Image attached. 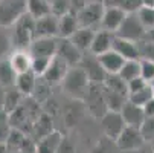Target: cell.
<instances>
[{"instance_id": "obj_10", "label": "cell", "mask_w": 154, "mask_h": 153, "mask_svg": "<svg viewBox=\"0 0 154 153\" xmlns=\"http://www.w3.org/2000/svg\"><path fill=\"white\" fill-rule=\"evenodd\" d=\"M69 64L66 63L63 58H60L58 55H55L54 58H52V61H51V64H49V68H48V71L43 74V80H45L49 86H58V84H61L63 83V80H64V77H66V74H67V71H69Z\"/></svg>"}, {"instance_id": "obj_33", "label": "cell", "mask_w": 154, "mask_h": 153, "mask_svg": "<svg viewBox=\"0 0 154 153\" xmlns=\"http://www.w3.org/2000/svg\"><path fill=\"white\" fill-rule=\"evenodd\" d=\"M139 20L142 21V25L145 26V29H151L154 28V6H146L142 5L137 11H136Z\"/></svg>"}, {"instance_id": "obj_20", "label": "cell", "mask_w": 154, "mask_h": 153, "mask_svg": "<svg viewBox=\"0 0 154 153\" xmlns=\"http://www.w3.org/2000/svg\"><path fill=\"white\" fill-rule=\"evenodd\" d=\"M99 58V63L101 66L104 68V71L108 74V75H113V74H119V71L122 69L124 63H125V58L122 55H119L116 51L110 49L101 55H98Z\"/></svg>"}, {"instance_id": "obj_24", "label": "cell", "mask_w": 154, "mask_h": 153, "mask_svg": "<svg viewBox=\"0 0 154 153\" xmlns=\"http://www.w3.org/2000/svg\"><path fill=\"white\" fill-rule=\"evenodd\" d=\"M37 81H38V77L32 71H28V72H23V74H17L14 86L25 97H32V94L35 91V86H37Z\"/></svg>"}, {"instance_id": "obj_5", "label": "cell", "mask_w": 154, "mask_h": 153, "mask_svg": "<svg viewBox=\"0 0 154 153\" xmlns=\"http://www.w3.org/2000/svg\"><path fill=\"white\" fill-rule=\"evenodd\" d=\"M25 12L26 0H0V26L11 28Z\"/></svg>"}, {"instance_id": "obj_41", "label": "cell", "mask_w": 154, "mask_h": 153, "mask_svg": "<svg viewBox=\"0 0 154 153\" xmlns=\"http://www.w3.org/2000/svg\"><path fill=\"white\" fill-rule=\"evenodd\" d=\"M142 5V0H121V8L125 12H136Z\"/></svg>"}, {"instance_id": "obj_4", "label": "cell", "mask_w": 154, "mask_h": 153, "mask_svg": "<svg viewBox=\"0 0 154 153\" xmlns=\"http://www.w3.org/2000/svg\"><path fill=\"white\" fill-rule=\"evenodd\" d=\"M84 107L92 116H95L96 120H101L102 115L108 110L105 100H104V91H102V84H90L89 91H87L84 100Z\"/></svg>"}, {"instance_id": "obj_48", "label": "cell", "mask_w": 154, "mask_h": 153, "mask_svg": "<svg viewBox=\"0 0 154 153\" xmlns=\"http://www.w3.org/2000/svg\"><path fill=\"white\" fill-rule=\"evenodd\" d=\"M3 95H5V91H3V87L0 86V107H2V103H3Z\"/></svg>"}, {"instance_id": "obj_46", "label": "cell", "mask_w": 154, "mask_h": 153, "mask_svg": "<svg viewBox=\"0 0 154 153\" xmlns=\"http://www.w3.org/2000/svg\"><path fill=\"white\" fill-rule=\"evenodd\" d=\"M105 6H119L121 8V0H102Z\"/></svg>"}, {"instance_id": "obj_13", "label": "cell", "mask_w": 154, "mask_h": 153, "mask_svg": "<svg viewBox=\"0 0 154 153\" xmlns=\"http://www.w3.org/2000/svg\"><path fill=\"white\" fill-rule=\"evenodd\" d=\"M125 15H127V12H125L122 8H119V6H105L99 28L116 34V31H118V29L121 28V25H122Z\"/></svg>"}, {"instance_id": "obj_19", "label": "cell", "mask_w": 154, "mask_h": 153, "mask_svg": "<svg viewBox=\"0 0 154 153\" xmlns=\"http://www.w3.org/2000/svg\"><path fill=\"white\" fill-rule=\"evenodd\" d=\"M63 138L64 135L60 130H54V132L48 133L46 136L35 141V153H57Z\"/></svg>"}, {"instance_id": "obj_21", "label": "cell", "mask_w": 154, "mask_h": 153, "mask_svg": "<svg viewBox=\"0 0 154 153\" xmlns=\"http://www.w3.org/2000/svg\"><path fill=\"white\" fill-rule=\"evenodd\" d=\"M79 28L78 17L75 11H69L64 15L58 17V37L60 38H70Z\"/></svg>"}, {"instance_id": "obj_49", "label": "cell", "mask_w": 154, "mask_h": 153, "mask_svg": "<svg viewBox=\"0 0 154 153\" xmlns=\"http://www.w3.org/2000/svg\"><path fill=\"white\" fill-rule=\"evenodd\" d=\"M142 3L146 6H154V0H142Z\"/></svg>"}, {"instance_id": "obj_9", "label": "cell", "mask_w": 154, "mask_h": 153, "mask_svg": "<svg viewBox=\"0 0 154 153\" xmlns=\"http://www.w3.org/2000/svg\"><path fill=\"white\" fill-rule=\"evenodd\" d=\"M99 123H101L104 135L112 139H118V136L127 126L119 110H107L99 120Z\"/></svg>"}, {"instance_id": "obj_34", "label": "cell", "mask_w": 154, "mask_h": 153, "mask_svg": "<svg viewBox=\"0 0 154 153\" xmlns=\"http://www.w3.org/2000/svg\"><path fill=\"white\" fill-rule=\"evenodd\" d=\"M151 98H152V84H148L146 87H143L142 91H137V92H134V94H130V95H128V101L134 103V104H137V106L146 104Z\"/></svg>"}, {"instance_id": "obj_28", "label": "cell", "mask_w": 154, "mask_h": 153, "mask_svg": "<svg viewBox=\"0 0 154 153\" xmlns=\"http://www.w3.org/2000/svg\"><path fill=\"white\" fill-rule=\"evenodd\" d=\"M26 9L34 18H40L48 14H52L49 0H26Z\"/></svg>"}, {"instance_id": "obj_40", "label": "cell", "mask_w": 154, "mask_h": 153, "mask_svg": "<svg viewBox=\"0 0 154 153\" xmlns=\"http://www.w3.org/2000/svg\"><path fill=\"white\" fill-rule=\"evenodd\" d=\"M148 84H151V83H148V81H146V80H143L142 77H137V78H134V80L128 81V83H127V87H128V95H130V94H134V92H137V91H142L143 87H146Z\"/></svg>"}, {"instance_id": "obj_47", "label": "cell", "mask_w": 154, "mask_h": 153, "mask_svg": "<svg viewBox=\"0 0 154 153\" xmlns=\"http://www.w3.org/2000/svg\"><path fill=\"white\" fill-rule=\"evenodd\" d=\"M131 153H154V151H152V147H151V145H149V150L146 151V144H145L142 148H139V150H136V151H131Z\"/></svg>"}, {"instance_id": "obj_6", "label": "cell", "mask_w": 154, "mask_h": 153, "mask_svg": "<svg viewBox=\"0 0 154 153\" xmlns=\"http://www.w3.org/2000/svg\"><path fill=\"white\" fill-rule=\"evenodd\" d=\"M145 34H146V29L142 25V21L139 20L136 12H127L121 28L116 31L118 37H122L131 41H137V43L145 38Z\"/></svg>"}, {"instance_id": "obj_31", "label": "cell", "mask_w": 154, "mask_h": 153, "mask_svg": "<svg viewBox=\"0 0 154 153\" xmlns=\"http://www.w3.org/2000/svg\"><path fill=\"white\" fill-rule=\"evenodd\" d=\"M104 86L108 87L112 91H116V92H121L124 95L128 97V87H127V81L122 80L119 77V74H113V75H107L105 81H104Z\"/></svg>"}, {"instance_id": "obj_14", "label": "cell", "mask_w": 154, "mask_h": 153, "mask_svg": "<svg viewBox=\"0 0 154 153\" xmlns=\"http://www.w3.org/2000/svg\"><path fill=\"white\" fill-rule=\"evenodd\" d=\"M35 38L43 37H58V17L48 14L45 17L35 18Z\"/></svg>"}, {"instance_id": "obj_11", "label": "cell", "mask_w": 154, "mask_h": 153, "mask_svg": "<svg viewBox=\"0 0 154 153\" xmlns=\"http://www.w3.org/2000/svg\"><path fill=\"white\" fill-rule=\"evenodd\" d=\"M58 48V37H43V38H34L28 51L32 57H55Z\"/></svg>"}, {"instance_id": "obj_8", "label": "cell", "mask_w": 154, "mask_h": 153, "mask_svg": "<svg viewBox=\"0 0 154 153\" xmlns=\"http://www.w3.org/2000/svg\"><path fill=\"white\" fill-rule=\"evenodd\" d=\"M79 66L85 71L87 77L90 78V81L93 84H104L105 78H107V72L104 71V68L101 66L98 55L92 54V52H85L81 58Z\"/></svg>"}, {"instance_id": "obj_52", "label": "cell", "mask_w": 154, "mask_h": 153, "mask_svg": "<svg viewBox=\"0 0 154 153\" xmlns=\"http://www.w3.org/2000/svg\"><path fill=\"white\" fill-rule=\"evenodd\" d=\"M152 84H154V81H152Z\"/></svg>"}, {"instance_id": "obj_1", "label": "cell", "mask_w": 154, "mask_h": 153, "mask_svg": "<svg viewBox=\"0 0 154 153\" xmlns=\"http://www.w3.org/2000/svg\"><path fill=\"white\" fill-rule=\"evenodd\" d=\"M92 81L87 77L85 71L79 66H70L67 74H66L63 83L60 84L63 87V91L66 92V95H69L72 100H79L82 101L87 91H89Z\"/></svg>"}, {"instance_id": "obj_12", "label": "cell", "mask_w": 154, "mask_h": 153, "mask_svg": "<svg viewBox=\"0 0 154 153\" xmlns=\"http://www.w3.org/2000/svg\"><path fill=\"white\" fill-rule=\"evenodd\" d=\"M57 55L63 58L69 66H78L82 58V52L73 45L70 38H60L58 37V48H57Z\"/></svg>"}, {"instance_id": "obj_39", "label": "cell", "mask_w": 154, "mask_h": 153, "mask_svg": "<svg viewBox=\"0 0 154 153\" xmlns=\"http://www.w3.org/2000/svg\"><path fill=\"white\" fill-rule=\"evenodd\" d=\"M139 129H140V133L145 138V141L149 144L154 139V116H145V120Z\"/></svg>"}, {"instance_id": "obj_17", "label": "cell", "mask_w": 154, "mask_h": 153, "mask_svg": "<svg viewBox=\"0 0 154 153\" xmlns=\"http://www.w3.org/2000/svg\"><path fill=\"white\" fill-rule=\"evenodd\" d=\"M119 112H121V115H122L127 126L140 127V124L145 120V112H143L142 106H137V104L131 103V101H127Z\"/></svg>"}, {"instance_id": "obj_18", "label": "cell", "mask_w": 154, "mask_h": 153, "mask_svg": "<svg viewBox=\"0 0 154 153\" xmlns=\"http://www.w3.org/2000/svg\"><path fill=\"white\" fill-rule=\"evenodd\" d=\"M8 60L17 74L28 72L32 68V55L28 49H12Z\"/></svg>"}, {"instance_id": "obj_45", "label": "cell", "mask_w": 154, "mask_h": 153, "mask_svg": "<svg viewBox=\"0 0 154 153\" xmlns=\"http://www.w3.org/2000/svg\"><path fill=\"white\" fill-rule=\"evenodd\" d=\"M143 40L149 41L151 45H154V28H151V29H148V31H146V34H145V38H143Z\"/></svg>"}, {"instance_id": "obj_35", "label": "cell", "mask_w": 154, "mask_h": 153, "mask_svg": "<svg viewBox=\"0 0 154 153\" xmlns=\"http://www.w3.org/2000/svg\"><path fill=\"white\" fill-rule=\"evenodd\" d=\"M12 40H11V32L6 31V28L0 26V60L5 55L12 52Z\"/></svg>"}, {"instance_id": "obj_29", "label": "cell", "mask_w": 154, "mask_h": 153, "mask_svg": "<svg viewBox=\"0 0 154 153\" xmlns=\"http://www.w3.org/2000/svg\"><path fill=\"white\" fill-rule=\"evenodd\" d=\"M119 77L127 83L140 77V60H125L122 69L119 71Z\"/></svg>"}, {"instance_id": "obj_2", "label": "cell", "mask_w": 154, "mask_h": 153, "mask_svg": "<svg viewBox=\"0 0 154 153\" xmlns=\"http://www.w3.org/2000/svg\"><path fill=\"white\" fill-rule=\"evenodd\" d=\"M11 40L14 49H28L35 38V18L25 12L11 26Z\"/></svg>"}, {"instance_id": "obj_42", "label": "cell", "mask_w": 154, "mask_h": 153, "mask_svg": "<svg viewBox=\"0 0 154 153\" xmlns=\"http://www.w3.org/2000/svg\"><path fill=\"white\" fill-rule=\"evenodd\" d=\"M57 153H76V147H75V144L67 136H64L63 141H61V144H60V147H58V151Z\"/></svg>"}, {"instance_id": "obj_51", "label": "cell", "mask_w": 154, "mask_h": 153, "mask_svg": "<svg viewBox=\"0 0 154 153\" xmlns=\"http://www.w3.org/2000/svg\"><path fill=\"white\" fill-rule=\"evenodd\" d=\"M152 97H154V84H152Z\"/></svg>"}, {"instance_id": "obj_44", "label": "cell", "mask_w": 154, "mask_h": 153, "mask_svg": "<svg viewBox=\"0 0 154 153\" xmlns=\"http://www.w3.org/2000/svg\"><path fill=\"white\" fill-rule=\"evenodd\" d=\"M9 124L6 126H2L0 124V142H6V139H8V135H9Z\"/></svg>"}, {"instance_id": "obj_36", "label": "cell", "mask_w": 154, "mask_h": 153, "mask_svg": "<svg viewBox=\"0 0 154 153\" xmlns=\"http://www.w3.org/2000/svg\"><path fill=\"white\" fill-rule=\"evenodd\" d=\"M52 58H49V57H32V68H31V71L37 77H43V74L48 71Z\"/></svg>"}, {"instance_id": "obj_25", "label": "cell", "mask_w": 154, "mask_h": 153, "mask_svg": "<svg viewBox=\"0 0 154 153\" xmlns=\"http://www.w3.org/2000/svg\"><path fill=\"white\" fill-rule=\"evenodd\" d=\"M54 121H52V115L49 113H41L35 123H34V127H32V135L35 138V141H38L40 138L46 136L48 133L54 132Z\"/></svg>"}, {"instance_id": "obj_16", "label": "cell", "mask_w": 154, "mask_h": 153, "mask_svg": "<svg viewBox=\"0 0 154 153\" xmlns=\"http://www.w3.org/2000/svg\"><path fill=\"white\" fill-rule=\"evenodd\" d=\"M113 51L122 55L125 60H140V49L137 46V41H131L122 37H115L113 41Z\"/></svg>"}, {"instance_id": "obj_38", "label": "cell", "mask_w": 154, "mask_h": 153, "mask_svg": "<svg viewBox=\"0 0 154 153\" xmlns=\"http://www.w3.org/2000/svg\"><path fill=\"white\" fill-rule=\"evenodd\" d=\"M140 77L152 84L154 81V61L149 58H140Z\"/></svg>"}, {"instance_id": "obj_37", "label": "cell", "mask_w": 154, "mask_h": 153, "mask_svg": "<svg viewBox=\"0 0 154 153\" xmlns=\"http://www.w3.org/2000/svg\"><path fill=\"white\" fill-rule=\"evenodd\" d=\"M51 3V11L52 14H55L57 17L64 15L66 12L72 11V3L70 0H49Z\"/></svg>"}, {"instance_id": "obj_30", "label": "cell", "mask_w": 154, "mask_h": 153, "mask_svg": "<svg viewBox=\"0 0 154 153\" xmlns=\"http://www.w3.org/2000/svg\"><path fill=\"white\" fill-rule=\"evenodd\" d=\"M92 153H122V151L118 147L116 139H112L104 135L101 139H98V142L92 148Z\"/></svg>"}, {"instance_id": "obj_43", "label": "cell", "mask_w": 154, "mask_h": 153, "mask_svg": "<svg viewBox=\"0 0 154 153\" xmlns=\"http://www.w3.org/2000/svg\"><path fill=\"white\" fill-rule=\"evenodd\" d=\"M142 109H143V112H145V116H154V97L146 104H143Z\"/></svg>"}, {"instance_id": "obj_27", "label": "cell", "mask_w": 154, "mask_h": 153, "mask_svg": "<svg viewBox=\"0 0 154 153\" xmlns=\"http://www.w3.org/2000/svg\"><path fill=\"white\" fill-rule=\"evenodd\" d=\"M15 78H17V72L11 66L9 60L2 58L0 60V86L2 87H11V86L15 84Z\"/></svg>"}, {"instance_id": "obj_23", "label": "cell", "mask_w": 154, "mask_h": 153, "mask_svg": "<svg viewBox=\"0 0 154 153\" xmlns=\"http://www.w3.org/2000/svg\"><path fill=\"white\" fill-rule=\"evenodd\" d=\"M95 32L96 29L93 28H78V31L70 37V40L73 41V45L82 52H89L90 51V46H92V41H93V37H95Z\"/></svg>"}, {"instance_id": "obj_15", "label": "cell", "mask_w": 154, "mask_h": 153, "mask_svg": "<svg viewBox=\"0 0 154 153\" xmlns=\"http://www.w3.org/2000/svg\"><path fill=\"white\" fill-rule=\"evenodd\" d=\"M115 37H116L115 32H110V31H105V29H101V28L96 29L89 52H92L95 55H101V54H104L110 49H113Z\"/></svg>"}, {"instance_id": "obj_22", "label": "cell", "mask_w": 154, "mask_h": 153, "mask_svg": "<svg viewBox=\"0 0 154 153\" xmlns=\"http://www.w3.org/2000/svg\"><path fill=\"white\" fill-rule=\"evenodd\" d=\"M25 95L21 94L15 86H11L5 91V95H3V103H2V110L3 113L9 115L11 112H14L18 106L23 104L25 101Z\"/></svg>"}, {"instance_id": "obj_50", "label": "cell", "mask_w": 154, "mask_h": 153, "mask_svg": "<svg viewBox=\"0 0 154 153\" xmlns=\"http://www.w3.org/2000/svg\"><path fill=\"white\" fill-rule=\"evenodd\" d=\"M149 145H151V147H152V151H154V139H152V141H151V142H149Z\"/></svg>"}, {"instance_id": "obj_7", "label": "cell", "mask_w": 154, "mask_h": 153, "mask_svg": "<svg viewBox=\"0 0 154 153\" xmlns=\"http://www.w3.org/2000/svg\"><path fill=\"white\" fill-rule=\"evenodd\" d=\"M116 142H118V147L121 148L122 153L136 151V150L142 148L145 144H148L145 141V138L142 136V133H140V129L133 127V126H125V129L118 136Z\"/></svg>"}, {"instance_id": "obj_3", "label": "cell", "mask_w": 154, "mask_h": 153, "mask_svg": "<svg viewBox=\"0 0 154 153\" xmlns=\"http://www.w3.org/2000/svg\"><path fill=\"white\" fill-rule=\"evenodd\" d=\"M104 9H105V5L101 0L85 3L81 9L76 11L79 26L81 28H93V29L99 28L102 15H104Z\"/></svg>"}, {"instance_id": "obj_26", "label": "cell", "mask_w": 154, "mask_h": 153, "mask_svg": "<svg viewBox=\"0 0 154 153\" xmlns=\"http://www.w3.org/2000/svg\"><path fill=\"white\" fill-rule=\"evenodd\" d=\"M102 91H104V100H105V104H107L108 110H121L122 106L128 101L127 95L108 89V87H105L104 84H102Z\"/></svg>"}, {"instance_id": "obj_32", "label": "cell", "mask_w": 154, "mask_h": 153, "mask_svg": "<svg viewBox=\"0 0 154 153\" xmlns=\"http://www.w3.org/2000/svg\"><path fill=\"white\" fill-rule=\"evenodd\" d=\"M51 89L52 86H49L41 77H38L37 86H35V91L32 94V98H35L38 103H45L48 100H51Z\"/></svg>"}]
</instances>
